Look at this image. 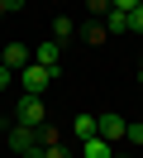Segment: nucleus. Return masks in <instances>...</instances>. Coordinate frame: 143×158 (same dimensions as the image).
I'll use <instances>...</instances> for the list:
<instances>
[{
    "label": "nucleus",
    "mask_w": 143,
    "mask_h": 158,
    "mask_svg": "<svg viewBox=\"0 0 143 158\" xmlns=\"http://www.w3.org/2000/svg\"><path fill=\"white\" fill-rule=\"evenodd\" d=\"M14 81H19V91H24V96H43V91L48 86H53V72H48V67H38V62H29V67H19L14 72Z\"/></svg>",
    "instance_id": "obj_1"
},
{
    "label": "nucleus",
    "mask_w": 143,
    "mask_h": 158,
    "mask_svg": "<svg viewBox=\"0 0 143 158\" xmlns=\"http://www.w3.org/2000/svg\"><path fill=\"white\" fill-rule=\"evenodd\" d=\"M14 125H24V129L48 125V106H43V96H19V106H14Z\"/></svg>",
    "instance_id": "obj_2"
},
{
    "label": "nucleus",
    "mask_w": 143,
    "mask_h": 158,
    "mask_svg": "<svg viewBox=\"0 0 143 158\" xmlns=\"http://www.w3.org/2000/svg\"><path fill=\"white\" fill-rule=\"evenodd\" d=\"M124 125H129V120L114 115V110H110V115H95V134H100L105 144H119V139H124Z\"/></svg>",
    "instance_id": "obj_3"
},
{
    "label": "nucleus",
    "mask_w": 143,
    "mask_h": 158,
    "mask_svg": "<svg viewBox=\"0 0 143 158\" xmlns=\"http://www.w3.org/2000/svg\"><path fill=\"white\" fill-rule=\"evenodd\" d=\"M10 148H14V153H24V158H38V129L14 125V129H10Z\"/></svg>",
    "instance_id": "obj_4"
},
{
    "label": "nucleus",
    "mask_w": 143,
    "mask_h": 158,
    "mask_svg": "<svg viewBox=\"0 0 143 158\" xmlns=\"http://www.w3.org/2000/svg\"><path fill=\"white\" fill-rule=\"evenodd\" d=\"M34 62L57 77V72H62V43H57V39H53V43H38V48H34Z\"/></svg>",
    "instance_id": "obj_5"
},
{
    "label": "nucleus",
    "mask_w": 143,
    "mask_h": 158,
    "mask_svg": "<svg viewBox=\"0 0 143 158\" xmlns=\"http://www.w3.org/2000/svg\"><path fill=\"white\" fill-rule=\"evenodd\" d=\"M29 62H34V53H29L24 43H5V53H0V67L19 72V67H29Z\"/></svg>",
    "instance_id": "obj_6"
},
{
    "label": "nucleus",
    "mask_w": 143,
    "mask_h": 158,
    "mask_svg": "<svg viewBox=\"0 0 143 158\" xmlns=\"http://www.w3.org/2000/svg\"><path fill=\"white\" fill-rule=\"evenodd\" d=\"M81 148H86V158H114V144H105L100 134H91V139H81Z\"/></svg>",
    "instance_id": "obj_7"
},
{
    "label": "nucleus",
    "mask_w": 143,
    "mask_h": 158,
    "mask_svg": "<svg viewBox=\"0 0 143 158\" xmlns=\"http://www.w3.org/2000/svg\"><path fill=\"white\" fill-rule=\"evenodd\" d=\"M72 134H76V139H91V134H95V115H76V120H72Z\"/></svg>",
    "instance_id": "obj_8"
},
{
    "label": "nucleus",
    "mask_w": 143,
    "mask_h": 158,
    "mask_svg": "<svg viewBox=\"0 0 143 158\" xmlns=\"http://www.w3.org/2000/svg\"><path fill=\"white\" fill-rule=\"evenodd\" d=\"M72 34H76V24L67 19V15H57V19H53V39L62 43V39H72Z\"/></svg>",
    "instance_id": "obj_9"
},
{
    "label": "nucleus",
    "mask_w": 143,
    "mask_h": 158,
    "mask_svg": "<svg viewBox=\"0 0 143 158\" xmlns=\"http://www.w3.org/2000/svg\"><path fill=\"white\" fill-rule=\"evenodd\" d=\"M105 34H129V24H124V15H119V10L105 15Z\"/></svg>",
    "instance_id": "obj_10"
},
{
    "label": "nucleus",
    "mask_w": 143,
    "mask_h": 158,
    "mask_svg": "<svg viewBox=\"0 0 143 158\" xmlns=\"http://www.w3.org/2000/svg\"><path fill=\"white\" fill-rule=\"evenodd\" d=\"M124 24H129V34H143V5H133V10L124 15Z\"/></svg>",
    "instance_id": "obj_11"
},
{
    "label": "nucleus",
    "mask_w": 143,
    "mask_h": 158,
    "mask_svg": "<svg viewBox=\"0 0 143 158\" xmlns=\"http://www.w3.org/2000/svg\"><path fill=\"white\" fill-rule=\"evenodd\" d=\"M110 34H105V24H86V43H105Z\"/></svg>",
    "instance_id": "obj_12"
},
{
    "label": "nucleus",
    "mask_w": 143,
    "mask_h": 158,
    "mask_svg": "<svg viewBox=\"0 0 143 158\" xmlns=\"http://www.w3.org/2000/svg\"><path fill=\"white\" fill-rule=\"evenodd\" d=\"M38 158H72V153H67L62 144H43V148H38Z\"/></svg>",
    "instance_id": "obj_13"
},
{
    "label": "nucleus",
    "mask_w": 143,
    "mask_h": 158,
    "mask_svg": "<svg viewBox=\"0 0 143 158\" xmlns=\"http://www.w3.org/2000/svg\"><path fill=\"white\" fill-rule=\"evenodd\" d=\"M124 139H129V144L138 148V144H143V125H124Z\"/></svg>",
    "instance_id": "obj_14"
},
{
    "label": "nucleus",
    "mask_w": 143,
    "mask_h": 158,
    "mask_svg": "<svg viewBox=\"0 0 143 158\" xmlns=\"http://www.w3.org/2000/svg\"><path fill=\"white\" fill-rule=\"evenodd\" d=\"M86 10L91 15H110V0H86Z\"/></svg>",
    "instance_id": "obj_15"
},
{
    "label": "nucleus",
    "mask_w": 143,
    "mask_h": 158,
    "mask_svg": "<svg viewBox=\"0 0 143 158\" xmlns=\"http://www.w3.org/2000/svg\"><path fill=\"white\" fill-rule=\"evenodd\" d=\"M133 5H143V0H110V10H119V15H129Z\"/></svg>",
    "instance_id": "obj_16"
},
{
    "label": "nucleus",
    "mask_w": 143,
    "mask_h": 158,
    "mask_svg": "<svg viewBox=\"0 0 143 158\" xmlns=\"http://www.w3.org/2000/svg\"><path fill=\"white\" fill-rule=\"evenodd\" d=\"M0 5H5V15H14V10H24L29 0H0Z\"/></svg>",
    "instance_id": "obj_17"
},
{
    "label": "nucleus",
    "mask_w": 143,
    "mask_h": 158,
    "mask_svg": "<svg viewBox=\"0 0 143 158\" xmlns=\"http://www.w3.org/2000/svg\"><path fill=\"white\" fill-rule=\"evenodd\" d=\"M10 81H14V72H10V67H0V91H5Z\"/></svg>",
    "instance_id": "obj_18"
},
{
    "label": "nucleus",
    "mask_w": 143,
    "mask_h": 158,
    "mask_svg": "<svg viewBox=\"0 0 143 158\" xmlns=\"http://www.w3.org/2000/svg\"><path fill=\"white\" fill-rule=\"evenodd\" d=\"M0 19H5V5H0Z\"/></svg>",
    "instance_id": "obj_19"
},
{
    "label": "nucleus",
    "mask_w": 143,
    "mask_h": 158,
    "mask_svg": "<svg viewBox=\"0 0 143 158\" xmlns=\"http://www.w3.org/2000/svg\"><path fill=\"white\" fill-rule=\"evenodd\" d=\"M138 72H143V62H138Z\"/></svg>",
    "instance_id": "obj_20"
}]
</instances>
